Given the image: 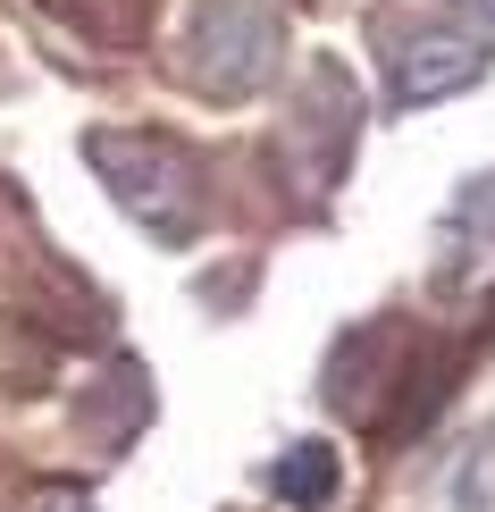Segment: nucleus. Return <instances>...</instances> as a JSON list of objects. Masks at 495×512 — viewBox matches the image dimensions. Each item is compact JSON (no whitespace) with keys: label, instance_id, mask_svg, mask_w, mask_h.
<instances>
[{"label":"nucleus","instance_id":"nucleus-2","mask_svg":"<svg viewBox=\"0 0 495 512\" xmlns=\"http://www.w3.org/2000/svg\"><path fill=\"white\" fill-rule=\"evenodd\" d=\"M177 68H185L193 93H210V101H252L277 68H286V17H277L269 0H193Z\"/></svg>","mask_w":495,"mask_h":512},{"label":"nucleus","instance_id":"nucleus-3","mask_svg":"<svg viewBox=\"0 0 495 512\" xmlns=\"http://www.w3.org/2000/svg\"><path fill=\"white\" fill-rule=\"evenodd\" d=\"M487 76V42L462 26H420L395 42V101L403 110H428V101H454Z\"/></svg>","mask_w":495,"mask_h":512},{"label":"nucleus","instance_id":"nucleus-1","mask_svg":"<svg viewBox=\"0 0 495 512\" xmlns=\"http://www.w3.org/2000/svg\"><path fill=\"white\" fill-rule=\"evenodd\" d=\"M84 160L101 168L110 202H118L135 227H152L160 244H193V236H202V219H210L202 168H193L168 135H126V126H93V135H84Z\"/></svg>","mask_w":495,"mask_h":512},{"label":"nucleus","instance_id":"nucleus-7","mask_svg":"<svg viewBox=\"0 0 495 512\" xmlns=\"http://www.w3.org/2000/svg\"><path fill=\"white\" fill-rule=\"evenodd\" d=\"M462 9H470V17H479V26H495V0H462Z\"/></svg>","mask_w":495,"mask_h":512},{"label":"nucleus","instance_id":"nucleus-5","mask_svg":"<svg viewBox=\"0 0 495 512\" xmlns=\"http://www.w3.org/2000/svg\"><path fill=\"white\" fill-rule=\"evenodd\" d=\"M336 487H344V462H336L328 437L286 445V462H277V504H286V512H328Z\"/></svg>","mask_w":495,"mask_h":512},{"label":"nucleus","instance_id":"nucleus-6","mask_svg":"<svg viewBox=\"0 0 495 512\" xmlns=\"http://www.w3.org/2000/svg\"><path fill=\"white\" fill-rule=\"evenodd\" d=\"M143 412H152V387H143L135 361H118V370H110V412H84V429H93L101 445H126Z\"/></svg>","mask_w":495,"mask_h":512},{"label":"nucleus","instance_id":"nucleus-4","mask_svg":"<svg viewBox=\"0 0 495 512\" xmlns=\"http://www.w3.org/2000/svg\"><path fill=\"white\" fill-rule=\"evenodd\" d=\"M319 126H328V152L311 160V185H328L336 168H344V152H353V126H361V101H353V84H344V68H328V59L311 68V84H303V118L286 126V143L319 135Z\"/></svg>","mask_w":495,"mask_h":512}]
</instances>
